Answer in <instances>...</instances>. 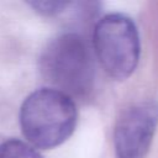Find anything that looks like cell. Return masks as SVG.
Instances as JSON below:
<instances>
[{"label":"cell","instance_id":"3957f363","mask_svg":"<svg viewBox=\"0 0 158 158\" xmlns=\"http://www.w3.org/2000/svg\"><path fill=\"white\" fill-rule=\"evenodd\" d=\"M93 48L106 74L116 80H125L136 70L141 43L136 23L120 12L102 16L93 32Z\"/></svg>","mask_w":158,"mask_h":158},{"label":"cell","instance_id":"5b68a950","mask_svg":"<svg viewBox=\"0 0 158 158\" xmlns=\"http://www.w3.org/2000/svg\"><path fill=\"white\" fill-rule=\"evenodd\" d=\"M0 158H42V156L27 142L12 138L0 143Z\"/></svg>","mask_w":158,"mask_h":158},{"label":"cell","instance_id":"7a4b0ae2","mask_svg":"<svg viewBox=\"0 0 158 158\" xmlns=\"http://www.w3.org/2000/svg\"><path fill=\"white\" fill-rule=\"evenodd\" d=\"M40 72L51 88L72 99L88 96L94 86L91 52L75 32L62 33L46 44L40 57Z\"/></svg>","mask_w":158,"mask_h":158},{"label":"cell","instance_id":"8992f818","mask_svg":"<svg viewBox=\"0 0 158 158\" xmlns=\"http://www.w3.org/2000/svg\"><path fill=\"white\" fill-rule=\"evenodd\" d=\"M36 12L43 15V16H57L62 12H64L72 2L69 1H28L27 2Z\"/></svg>","mask_w":158,"mask_h":158},{"label":"cell","instance_id":"6da1fadb","mask_svg":"<svg viewBox=\"0 0 158 158\" xmlns=\"http://www.w3.org/2000/svg\"><path fill=\"white\" fill-rule=\"evenodd\" d=\"M19 120L28 144L35 148L51 149L72 136L78 112L70 96L53 88H41L23 100Z\"/></svg>","mask_w":158,"mask_h":158},{"label":"cell","instance_id":"277c9868","mask_svg":"<svg viewBox=\"0 0 158 158\" xmlns=\"http://www.w3.org/2000/svg\"><path fill=\"white\" fill-rule=\"evenodd\" d=\"M157 128L158 101L144 100L126 107L114 127L116 158H147Z\"/></svg>","mask_w":158,"mask_h":158}]
</instances>
